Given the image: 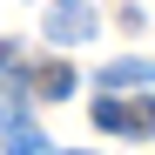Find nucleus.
Here are the masks:
<instances>
[{
    "label": "nucleus",
    "instance_id": "1",
    "mask_svg": "<svg viewBox=\"0 0 155 155\" xmlns=\"http://www.w3.org/2000/svg\"><path fill=\"white\" fill-rule=\"evenodd\" d=\"M94 128H108V135H128V142L155 135V94H148V101H121V94H94Z\"/></svg>",
    "mask_w": 155,
    "mask_h": 155
},
{
    "label": "nucleus",
    "instance_id": "2",
    "mask_svg": "<svg viewBox=\"0 0 155 155\" xmlns=\"http://www.w3.org/2000/svg\"><path fill=\"white\" fill-rule=\"evenodd\" d=\"M88 34H94V7H88V0H54V7H47V41L74 47Z\"/></svg>",
    "mask_w": 155,
    "mask_h": 155
},
{
    "label": "nucleus",
    "instance_id": "5",
    "mask_svg": "<svg viewBox=\"0 0 155 155\" xmlns=\"http://www.w3.org/2000/svg\"><path fill=\"white\" fill-rule=\"evenodd\" d=\"M34 88H41V94H47V101H61V94H68V88H74V68H68V61H47V68H41V74H34Z\"/></svg>",
    "mask_w": 155,
    "mask_h": 155
},
{
    "label": "nucleus",
    "instance_id": "3",
    "mask_svg": "<svg viewBox=\"0 0 155 155\" xmlns=\"http://www.w3.org/2000/svg\"><path fill=\"white\" fill-rule=\"evenodd\" d=\"M7 155H54V148H47V135H41L20 108H7Z\"/></svg>",
    "mask_w": 155,
    "mask_h": 155
},
{
    "label": "nucleus",
    "instance_id": "4",
    "mask_svg": "<svg viewBox=\"0 0 155 155\" xmlns=\"http://www.w3.org/2000/svg\"><path fill=\"white\" fill-rule=\"evenodd\" d=\"M142 81H155V61H108L101 68V94H115V88H142Z\"/></svg>",
    "mask_w": 155,
    "mask_h": 155
}]
</instances>
